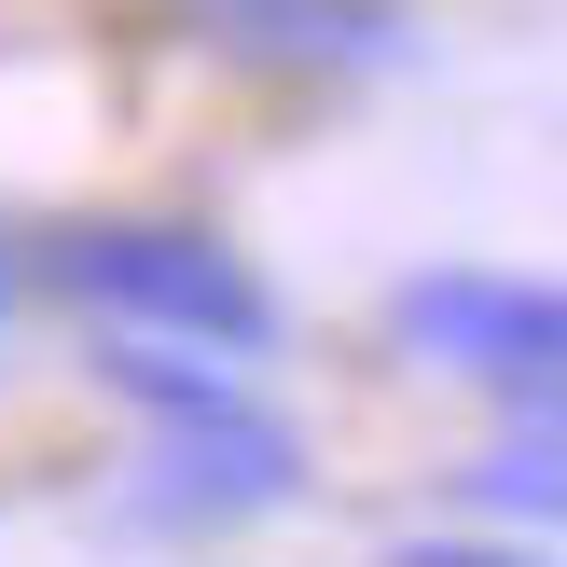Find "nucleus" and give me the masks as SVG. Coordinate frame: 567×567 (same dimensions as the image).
<instances>
[{"instance_id": "423d86ee", "label": "nucleus", "mask_w": 567, "mask_h": 567, "mask_svg": "<svg viewBox=\"0 0 567 567\" xmlns=\"http://www.w3.org/2000/svg\"><path fill=\"white\" fill-rule=\"evenodd\" d=\"M388 567H567V554L526 540V526H443V540H402Z\"/></svg>"}, {"instance_id": "f257e3e1", "label": "nucleus", "mask_w": 567, "mask_h": 567, "mask_svg": "<svg viewBox=\"0 0 567 567\" xmlns=\"http://www.w3.org/2000/svg\"><path fill=\"white\" fill-rule=\"evenodd\" d=\"M42 291L83 305L97 332H166V347H221L264 374L277 332H291V305H277V277L249 264L236 236H208V221H166V208H97V221H55L42 236Z\"/></svg>"}, {"instance_id": "20e7f679", "label": "nucleus", "mask_w": 567, "mask_h": 567, "mask_svg": "<svg viewBox=\"0 0 567 567\" xmlns=\"http://www.w3.org/2000/svg\"><path fill=\"white\" fill-rule=\"evenodd\" d=\"M402 42V0H221V55L249 70H388Z\"/></svg>"}, {"instance_id": "39448f33", "label": "nucleus", "mask_w": 567, "mask_h": 567, "mask_svg": "<svg viewBox=\"0 0 567 567\" xmlns=\"http://www.w3.org/2000/svg\"><path fill=\"white\" fill-rule=\"evenodd\" d=\"M457 498L485 526H526V540H567V402H513V430L457 471Z\"/></svg>"}, {"instance_id": "0eeeda50", "label": "nucleus", "mask_w": 567, "mask_h": 567, "mask_svg": "<svg viewBox=\"0 0 567 567\" xmlns=\"http://www.w3.org/2000/svg\"><path fill=\"white\" fill-rule=\"evenodd\" d=\"M14 305H28V249L0 236V332H14Z\"/></svg>"}, {"instance_id": "f03ea898", "label": "nucleus", "mask_w": 567, "mask_h": 567, "mask_svg": "<svg viewBox=\"0 0 567 567\" xmlns=\"http://www.w3.org/2000/svg\"><path fill=\"white\" fill-rule=\"evenodd\" d=\"M402 360L498 402H567V277H498V264H430L388 291Z\"/></svg>"}, {"instance_id": "7ed1b4c3", "label": "nucleus", "mask_w": 567, "mask_h": 567, "mask_svg": "<svg viewBox=\"0 0 567 567\" xmlns=\"http://www.w3.org/2000/svg\"><path fill=\"white\" fill-rule=\"evenodd\" d=\"M291 498H305V430L264 388H236L208 415H153L125 471V526H264Z\"/></svg>"}]
</instances>
